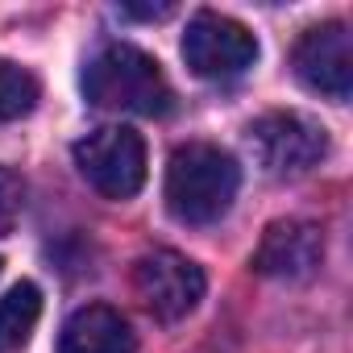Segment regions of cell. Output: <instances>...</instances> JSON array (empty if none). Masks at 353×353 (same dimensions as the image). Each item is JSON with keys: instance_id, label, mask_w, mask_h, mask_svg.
I'll return each mask as SVG.
<instances>
[{"instance_id": "obj_4", "label": "cell", "mask_w": 353, "mask_h": 353, "mask_svg": "<svg viewBox=\"0 0 353 353\" xmlns=\"http://www.w3.org/2000/svg\"><path fill=\"white\" fill-rule=\"evenodd\" d=\"M250 150L266 174L295 179L328 154V133L303 112H266L250 125Z\"/></svg>"}, {"instance_id": "obj_11", "label": "cell", "mask_w": 353, "mask_h": 353, "mask_svg": "<svg viewBox=\"0 0 353 353\" xmlns=\"http://www.w3.org/2000/svg\"><path fill=\"white\" fill-rule=\"evenodd\" d=\"M34 104H38V79L26 67L0 59V125L21 121L26 112H34Z\"/></svg>"}, {"instance_id": "obj_5", "label": "cell", "mask_w": 353, "mask_h": 353, "mask_svg": "<svg viewBox=\"0 0 353 353\" xmlns=\"http://www.w3.org/2000/svg\"><path fill=\"white\" fill-rule=\"evenodd\" d=\"M133 291L145 303V312L162 324H174L196 312V303L204 299V270L174 254V250H154L141 254L133 266Z\"/></svg>"}, {"instance_id": "obj_3", "label": "cell", "mask_w": 353, "mask_h": 353, "mask_svg": "<svg viewBox=\"0 0 353 353\" xmlns=\"http://www.w3.org/2000/svg\"><path fill=\"white\" fill-rule=\"evenodd\" d=\"M75 166L104 200H133L145 183V141L129 125H104L75 141Z\"/></svg>"}, {"instance_id": "obj_10", "label": "cell", "mask_w": 353, "mask_h": 353, "mask_svg": "<svg viewBox=\"0 0 353 353\" xmlns=\"http://www.w3.org/2000/svg\"><path fill=\"white\" fill-rule=\"evenodd\" d=\"M38 316H42V291L34 283L9 287L0 299V353H17L34 336Z\"/></svg>"}, {"instance_id": "obj_14", "label": "cell", "mask_w": 353, "mask_h": 353, "mask_svg": "<svg viewBox=\"0 0 353 353\" xmlns=\"http://www.w3.org/2000/svg\"><path fill=\"white\" fill-rule=\"evenodd\" d=\"M0 266H5V262H0Z\"/></svg>"}, {"instance_id": "obj_7", "label": "cell", "mask_w": 353, "mask_h": 353, "mask_svg": "<svg viewBox=\"0 0 353 353\" xmlns=\"http://www.w3.org/2000/svg\"><path fill=\"white\" fill-rule=\"evenodd\" d=\"M291 63H295V75L303 88H312L328 100H349V92H353V42H349V30L341 21L312 26L295 42Z\"/></svg>"}, {"instance_id": "obj_12", "label": "cell", "mask_w": 353, "mask_h": 353, "mask_svg": "<svg viewBox=\"0 0 353 353\" xmlns=\"http://www.w3.org/2000/svg\"><path fill=\"white\" fill-rule=\"evenodd\" d=\"M26 212V183H21V174H13L9 166H0V237H9L17 229Z\"/></svg>"}, {"instance_id": "obj_9", "label": "cell", "mask_w": 353, "mask_h": 353, "mask_svg": "<svg viewBox=\"0 0 353 353\" xmlns=\"http://www.w3.org/2000/svg\"><path fill=\"white\" fill-rule=\"evenodd\" d=\"M137 336L129 320L108 303H88L71 312V320L59 332V353H133Z\"/></svg>"}, {"instance_id": "obj_8", "label": "cell", "mask_w": 353, "mask_h": 353, "mask_svg": "<svg viewBox=\"0 0 353 353\" xmlns=\"http://www.w3.org/2000/svg\"><path fill=\"white\" fill-rule=\"evenodd\" d=\"M320 262H324V233L312 221H274L266 225L254 250V270L279 283H303L320 270Z\"/></svg>"}, {"instance_id": "obj_2", "label": "cell", "mask_w": 353, "mask_h": 353, "mask_svg": "<svg viewBox=\"0 0 353 353\" xmlns=\"http://www.w3.org/2000/svg\"><path fill=\"white\" fill-rule=\"evenodd\" d=\"M241 188V166L229 150L208 141H188L166 166V208L183 225H216Z\"/></svg>"}, {"instance_id": "obj_13", "label": "cell", "mask_w": 353, "mask_h": 353, "mask_svg": "<svg viewBox=\"0 0 353 353\" xmlns=\"http://www.w3.org/2000/svg\"><path fill=\"white\" fill-rule=\"evenodd\" d=\"M121 13H125V17H137V21H162V17H170V13H174V5H154V9H150V5H145V9L125 5Z\"/></svg>"}, {"instance_id": "obj_6", "label": "cell", "mask_w": 353, "mask_h": 353, "mask_svg": "<svg viewBox=\"0 0 353 353\" xmlns=\"http://www.w3.org/2000/svg\"><path fill=\"white\" fill-rule=\"evenodd\" d=\"M183 59L200 79H237L258 63V38L221 13H196L183 34Z\"/></svg>"}, {"instance_id": "obj_1", "label": "cell", "mask_w": 353, "mask_h": 353, "mask_svg": "<svg viewBox=\"0 0 353 353\" xmlns=\"http://www.w3.org/2000/svg\"><path fill=\"white\" fill-rule=\"evenodd\" d=\"M83 96L96 108L108 112H133V117H166L174 104L170 79L162 75L158 59L129 42L100 46L83 67Z\"/></svg>"}]
</instances>
